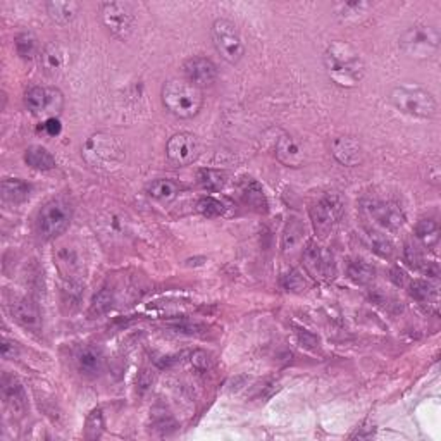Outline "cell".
Segmentation results:
<instances>
[{"mask_svg":"<svg viewBox=\"0 0 441 441\" xmlns=\"http://www.w3.org/2000/svg\"><path fill=\"white\" fill-rule=\"evenodd\" d=\"M201 186L207 191H219L226 185V174L218 169H201L197 174Z\"/></svg>","mask_w":441,"mask_h":441,"instance_id":"28","label":"cell"},{"mask_svg":"<svg viewBox=\"0 0 441 441\" xmlns=\"http://www.w3.org/2000/svg\"><path fill=\"white\" fill-rule=\"evenodd\" d=\"M324 68L330 80L341 88H355L365 74V64L360 54L345 41H335L326 49Z\"/></svg>","mask_w":441,"mask_h":441,"instance_id":"1","label":"cell"},{"mask_svg":"<svg viewBox=\"0 0 441 441\" xmlns=\"http://www.w3.org/2000/svg\"><path fill=\"white\" fill-rule=\"evenodd\" d=\"M403 260H405L407 265L412 269H422L424 264H426L422 259L421 250L410 243H407L405 248H403Z\"/></svg>","mask_w":441,"mask_h":441,"instance_id":"37","label":"cell"},{"mask_svg":"<svg viewBox=\"0 0 441 441\" xmlns=\"http://www.w3.org/2000/svg\"><path fill=\"white\" fill-rule=\"evenodd\" d=\"M24 162L30 166L31 169L36 171H52L56 168V157L41 145H31L24 152Z\"/></svg>","mask_w":441,"mask_h":441,"instance_id":"22","label":"cell"},{"mask_svg":"<svg viewBox=\"0 0 441 441\" xmlns=\"http://www.w3.org/2000/svg\"><path fill=\"white\" fill-rule=\"evenodd\" d=\"M333 157L340 162V164L348 166H357L362 161V145L360 141L353 136H340L333 141L331 145Z\"/></svg>","mask_w":441,"mask_h":441,"instance_id":"16","label":"cell"},{"mask_svg":"<svg viewBox=\"0 0 441 441\" xmlns=\"http://www.w3.org/2000/svg\"><path fill=\"white\" fill-rule=\"evenodd\" d=\"M14 47L21 59L30 61L36 56V54H39V44H36L35 35L30 31H23V33H19V35H16Z\"/></svg>","mask_w":441,"mask_h":441,"instance_id":"29","label":"cell"},{"mask_svg":"<svg viewBox=\"0 0 441 441\" xmlns=\"http://www.w3.org/2000/svg\"><path fill=\"white\" fill-rule=\"evenodd\" d=\"M103 427H106V421H103L102 409H93L90 415L86 417L85 424V438L88 440H98L102 436Z\"/></svg>","mask_w":441,"mask_h":441,"instance_id":"31","label":"cell"},{"mask_svg":"<svg viewBox=\"0 0 441 441\" xmlns=\"http://www.w3.org/2000/svg\"><path fill=\"white\" fill-rule=\"evenodd\" d=\"M369 243H371V250L382 257V259H391V257H393L395 245L391 243L390 238L381 235V233L372 231L371 235H369Z\"/></svg>","mask_w":441,"mask_h":441,"instance_id":"32","label":"cell"},{"mask_svg":"<svg viewBox=\"0 0 441 441\" xmlns=\"http://www.w3.org/2000/svg\"><path fill=\"white\" fill-rule=\"evenodd\" d=\"M40 64L45 73L57 74L66 66V52L61 45L47 44L40 54Z\"/></svg>","mask_w":441,"mask_h":441,"instance_id":"21","label":"cell"},{"mask_svg":"<svg viewBox=\"0 0 441 441\" xmlns=\"http://www.w3.org/2000/svg\"><path fill=\"white\" fill-rule=\"evenodd\" d=\"M243 201L247 206H250L252 209L255 211H265V207H268V202H265L264 197V190H262V186L259 183L252 181L250 185L245 186L243 190Z\"/></svg>","mask_w":441,"mask_h":441,"instance_id":"30","label":"cell"},{"mask_svg":"<svg viewBox=\"0 0 441 441\" xmlns=\"http://www.w3.org/2000/svg\"><path fill=\"white\" fill-rule=\"evenodd\" d=\"M212 44L224 61L238 64L245 56V45L235 23L230 19H216L212 24Z\"/></svg>","mask_w":441,"mask_h":441,"instance_id":"6","label":"cell"},{"mask_svg":"<svg viewBox=\"0 0 441 441\" xmlns=\"http://www.w3.org/2000/svg\"><path fill=\"white\" fill-rule=\"evenodd\" d=\"M438 28L430 24H415L400 36V49L412 59H431L440 49Z\"/></svg>","mask_w":441,"mask_h":441,"instance_id":"4","label":"cell"},{"mask_svg":"<svg viewBox=\"0 0 441 441\" xmlns=\"http://www.w3.org/2000/svg\"><path fill=\"white\" fill-rule=\"evenodd\" d=\"M49 18L57 24H68L78 16L80 12V4L73 0H52L45 4Z\"/></svg>","mask_w":441,"mask_h":441,"instance_id":"19","label":"cell"},{"mask_svg":"<svg viewBox=\"0 0 441 441\" xmlns=\"http://www.w3.org/2000/svg\"><path fill=\"white\" fill-rule=\"evenodd\" d=\"M0 352H2L4 359H14V357H18L19 353L18 343L9 338H4L2 345H0Z\"/></svg>","mask_w":441,"mask_h":441,"instance_id":"40","label":"cell"},{"mask_svg":"<svg viewBox=\"0 0 441 441\" xmlns=\"http://www.w3.org/2000/svg\"><path fill=\"white\" fill-rule=\"evenodd\" d=\"M390 101L402 114L415 119H432L438 111V103L431 91L421 86L400 85L395 86L390 93Z\"/></svg>","mask_w":441,"mask_h":441,"instance_id":"3","label":"cell"},{"mask_svg":"<svg viewBox=\"0 0 441 441\" xmlns=\"http://www.w3.org/2000/svg\"><path fill=\"white\" fill-rule=\"evenodd\" d=\"M368 211L371 212L372 218L376 219L381 226H385L386 230L395 231L398 230V228H402L403 223H405V216H403L400 207L391 202H371Z\"/></svg>","mask_w":441,"mask_h":441,"instance_id":"14","label":"cell"},{"mask_svg":"<svg viewBox=\"0 0 441 441\" xmlns=\"http://www.w3.org/2000/svg\"><path fill=\"white\" fill-rule=\"evenodd\" d=\"M180 188L174 181L171 180H157L148 186V195L159 202H171L178 197Z\"/></svg>","mask_w":441,"mask_h":441,"instance_id":"26","label":"cell"},{"mask_svg":"<svg viewBox=\"0 0 441 441\" xmlns=\"http://www.w3.org/2000/svg\"><path fill=\"white\" fill-rule=\"evenodd\" d=\"M166 156L174 166H188L198 157L197 136L191 133H178L166 145Z\"/></svg>","mask_w":441,"mask_h":441,"instance_id":"11","label":"cell"},{"mask_svg":"<svg viewBox=\"0 0 441 441\" xmlns=\"http://www.w3.org/2000/svg\"><path fill=\"white\" fill-rule=\"evenodd\" d=\"M124 157L123 147L114 136L106 133H97L86 138L83 145V159L91 168L97 169H111L112 166L119 164Z\"/></svg>","mask_w":441,"mask_h":441,"instance_id":"5","label":"cell"},{"mask_svg":"<svg viewBox=\"0 0 441 441\" xmlns=\"http://www.w3.org/2000/svg\"><path fill=\"white\" fill-rule=\"evenodd\" d=\"M347 274L355 285H369L376 276V268L368 260H352L348 264Z\"/></svg>","mask_w":441,"mask_h":441,"instance_id":"25","label":"cell"},{"mask_svg":"<svg viewBox=\"0 0 441 441\" xmlns=\"http://www.w3.org/2000/svg\"><path fill=\"white\" fill-rule=\"evenodd\" d=\"M191 362H193V365H197L198 369H207L209 368V355L203 352H195L193 355H191Z\"/></svg>","mask_w":441,"mask_h":441,"instance_id":"42","label":"cell"},{"mask_svg":"<svg viewBox=\"0 0 441 441\" xmlns=\"http://www.w3.org/2000/svg\"><path fill=\"white\" fill-rule=\"evenodd\" d=\"M12 318L16 319V323L21 324L24 330L30 331H39L41 328V318H40V310L36 307V303L30 300V298L23 297L18 298L14 303H12Z\"/></svg>","mask_w":441,"mask_h":441,"instance_id":"17","label":"cell"},{"mask_svg":"<svg viewBox=\"0 0 441 441\" xmlns=\"http://www.w3.org/2000/svg\"><path fill=\"white\" fill-rule=\"evenodd\" d=\"M303 265H305L307 273L315 280H326L330 278L331 262L326 252L319 247L315 241H309L303 248Z\"/></svg>","mask_w":441,"mask_h":441,"instance_id":"13","label":"cell"},{"mask_svg":"<svg viewBox=\"0 0 441 441\" xmlns=\"http://www.w3.org/2000/svg\"><path fill=\"white\" fill-rule=\"evenodd\" d=\"M303 235H305V228L302 226L298 220H291L286 226L285 235H283V250L285 253L295 252L302 245Z\"/></svg>","mask_w":441,"mask_h":441,"instance_id":"27","label":"cell"},{"mask_svg":"<svg viewBox=\"0 0 441 441\" xmlns=\"http://www.w3.org/2000/svg\"><path fill=\"white\" fill-rule=\"evenodd\" d=\"M44 130H45V133H47L49 136H57V135H61V131H62L61 121L57 119L56 116H52V118H49L47 121H45Z\"/></svg>","mask_w":441,"mask_h":441,"instance_id":"41","label":"cell"},{"mask_svg":"<svg viewBox=\"0 0 441 441\" xmlns=\"http://www.w3.org/2000/svg\"><path fill=\"white\" fill-rule=\"evenodd\" d=\"M183 73L186 81L201 90L214 85V81L218 80V68L207 57H191L183 64Z\"/></svg>","mask_w":441,"mask_h":441,"instance_id":"12","label":"cell"},{"mask_svg":"<svg viewBox=\"0 0 441 441\" xmlns=\"http://www.w3.org/2000/svg\"><path fill=\"white\" fill-rule=\"evenodd\" d=\"M2 398L9 409L14 414H23L28 407L26 400V391H24L23 385H21L18 377L9 376V374H4L2 377Z\"/></svg>","mask_w":441,"mask_h":441,"instance_id":"15","label":"cell"},{"mask_svg":"<svg viewBox=\"0 0 441 441\" xmlns=\"http://www.w3.org/2000/svg\"><path fill=\"white\" fill-rule=\"evenodd\" d=\"M2 198L9 203H23L30 198L31 186L19 178H6L2 181Z\"/></svg>","mask_w":441,"mask_h":441,"instance_id":"20","label":"cell"},{"mask_svg":"<svg viewBox=\"0 0 441 441\" xmlns=\"http://www.w3.org/2000/svg\"><path fill=\"white\" fill-rule=\"evenodd\" d=\"M103 368V355L93 347H85L78 353V369L85 376H97Z\"/></svg>","mask_w":441,"mask_h":441,"instance_id":"23","label":"cell"},{"mask_svg":"<svg viewBox=\"0 0 441 441\" xmlns=\"http://www.w3.org/2000/svg\"><path fill=\"white\" fill-rule=\"evenodd\" d=\"M73 209L66 201L56 198L41 207L39 214V233L45 240H56L69 228Z\"/></svg>","mask_w":441,"mask_h":441,"instance_id":"7","label":"cell"},{"mask_svg":"<svg viewBox=\"0 0 441 441\" xmlns=\"http://www.w3.org/2000/svg\"><path fill=\"white\" fill-rule=\"evenodd\" d=\"M101 19L106 30L119 40L130 39L135 28V12L126 2L101 4Z\"/></svg>","mask_w":441,"mask_h":441,"instance_id":"8","label":"cell"},{"mask_svg":"<svg viewBox=\"0 0 441 441\" xmlns=\"http://www.w3.org/2000/svg\"><path fill=\"white\" fill-rule=\"evenodd\" d=\"M283 286L286 291H302L307 288V283L302 278V274L298 271H290L283 278Z\"/></svg>","mask_w":441,"mask_h":441,"instance_id":"38","label":"cell"},{"mask_svg":"<svg viewBox=\"0 0 441 441\" xmlns=\"http://www.w3.org/2000/svg\"><path fill=\"white\" fill-rule=\"evenodd\" d=\"M343 203L336 193H328L310 209V219L319 236H328L341 218Z\"/></svg>","mask_w":441,"mask_h":441,"instance_id":"9","label":"cell"},{"mask_svg":"<svg viewBox=\"0 0 441 441\" xmlns=\"http://www.w3.org/2000/svg\"><path fill=\"white\" fill-rule=\"evenodd\" d=\"M197 211L206 218H219L224 214V203L214 197H202L197 202Z\"/></svg>","mask_w":441,"mask_h":441,"instance_id":"35","label":"cell"},{"mask_svg":"<svg viewBox=\"0 0 441 441\" xmlns=\"http://www.w3.org/2000/svg\"><path fill=\"white\" fill-rule=\"evenodd\" d=\"M161 98L166 111L180 119L195 118L203 106L202 90L186 80H180V78L164 83Z\"/></svg>","mask_w":441,"mask_h":441,"instance_id":"2","label":"cell"},{"mask_svg":"<svg viewBox=\"0 0 441 441\" xmlns=\"http://www.w3.org/2000/svg\"><path fill=\"white\" fill-rule=\"evenodd\" d=\"M369 9H371V4L369 2H345L338 6L336 16L343 21H350L357 19L360 14H365Z\"/></svg>","mask_w":441,"mask_h":441,"instance_id":"33","label":"cell"},{"mask_svg":"<svg viewBox=\"0 0 441 441\" xmlns=\"http://www.w3.org/2000/svg\"><path fill=\"white\" fill-rule=\"evenodd\" d=\"M410 297L421 303H431L436 298V290L426 281H414L410 285Z\"/></svg>","mask_w":441,"mask_h":441,"instance_id":"34","label":"cell"},{"mask_svg":"<svg viewBox=\"0 0 441 441\" xmlns=\"http://www.w3.org/2000/svg\"><path fill=\"white\" fill-rule=\"evenodd\" d=\"M64 106V98L57 88H45V86H31L24 93V107L33 114H45V112H59Z\"/></svg>","mask_w":441,"mask_h":441,"instance_id":"10","label":"cell"},{"mask_svg":"<svg viewBox=\"0 0 441 441\" xmlns=\"http://www.w3.org/2000/svg\"><path fill=\"white\" fill-rule=\"evenodd\" d=\"M415 236L424 247L435 248L440 241V226L435 219H421L415 224Z\"/></svg>","mask_w":441,"mask_h":441,"instance_id":"24","label":"cell"},{"mask_svg":"<svg viewBox=\"0 0 441 441\" xmlns=\"http://www.w3.org/2000/svg\"><path fill=\"white\" fill-rule=\"evenodd\" d=\"M276 156L281 164L288 166V168H300L305 161V152H303L302 145L290 135L280 136L276 143Z\"/></svg>","mask_w":441,"mask_h":441,"instance_id":"18","label":"cell"},{"mask_svg":"<svg viewBox=\"0 0 441 441\" xmlns=\"http://www.w3.org/2000/svg\"><path fill=\"white\" fill-rule=\"evenodd\" d=\"M298 341L303 345L305 348H309V350H318L319 348V338L314 335V333L307 331V330H298Z\"/></svg>","mask_w":441,"mask_h":441,"instance_id":"39","label":"cell"},{"mask_svg":"<svg viewBox=\"0 0 441 441\" xmlns=\"http://www.w3.org/2000/svg\"><path fill=\"white\" fill-rule=\"evenodd\" d=\"M112 303H114V297H112V293L109 290H102L98 291L97 295H95L93 302H91L90 307V314H106V312H109L112 309Z\"/></svg>","mask_w":441,"mask_h":441,"instance_id":"36","label":"cell"}]
</instances>
